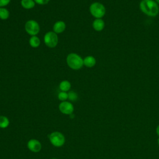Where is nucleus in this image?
I'll return each instance as SVG.
<instances>
[{"label": "nucleus", "instance_id": "10", "mask_svg": "<svg viewBox=\"0 0 159 159\" xmlns=\"http://www.w3.org/2000/svg\"><path fill=\"white\" fill-rule=\"evenodd\" d=\"M93 27L96 31H101L105 26L104 21L102 19H96L93 22Z\"/></svg>", "mask_w": 159, "mask_h": 159}, {"label": "nucleus", "instance_id": "14", "mask_svg": "<svg viewBox=\"0 0 159 159\" xmlns=\"http://www.w3.org/2000/svg\"><path fill=\"white\" fill-rule=\"evenodd\" d=\"M29 44L33 48L38 47L40 44V40L37 36H32L29 39Z\"/></svg>", "mask_w": 159, "mask_h": 159}, {"label": "nucleus", "instance_id": "12", "mask_svg": "<svg viewBox=\"0 0 159 159\" xmlns=\"http://www.w3.org/2000/svg\"><path fill=\"white\" fill-rule=\"evenodd\" d=\"M21 6L26 9H30L35 6V2L34 0H21Z\"/></svg>", "mask_w": 159, "mask_h": 159}, {"label": "nucleus", "instance_id": "4", "mask_svg": "<svg viewBox=\"0 0 159 159\" xmlns=\"http://www.w3.org/2000/svg\"><path fill=\"white\" fill-rule=\"evenodd\" d=\"M49 140L50 143L52 144V145L57 147H60L63 146L65 144V138L63 134L60 132H52L49 136Z\"/></svg>", "mask_w": 159, "mask_h": 159}, {"label": "nucleus", "instance_id": "21", "mask_svg": "<svg viewBox=\"0 0 159 159\" xmlns=\"http://www.w3.org/2000/svg\"><path fill=\"white\" fill-rule=\"evenodd\" d=\"M156 133L157 135L159 137V125H158V126L156 128Z\"/></svg>", "mask_w": 159, "mask_h": 159}, {"label": "nucleus", "instance_id": "13", "mask_svg": "<svg viewBox=\"0 0 159 159\" xmlns=\"http://www.w3.org/2000/svg\"><path fill=\"white\" fill-rule=\"evenodd\" d=\"M59 88L61 91L66 92L71 88V83L67 80H63L60 82L59 84Z\"/></svg>", "mask_w": 159, "mask_h": 159}, {"label": "nucleus", "instance_id": "16", "mask_svg": "<svg viewBox=\"0 0 159 159\" xmlns=\"http://www.w3.org/2000/svg\"><path fill=\"white\" fill-rule=\"evenodd\" d=\"M9 16V11L4 7H0V19L2 20H6L8 19Z\"/></svg>", "mask_w": 159, "mask_h": 159}, {"label": "nucleus", "instance_id": "24", "mask_svg": "<svg viewBox=\"0 0 159 159\" xmlns=\"http://www.w3.org/2000/svg\"><path fill=\"white\" fill-rule=\"evenodd\" d=\"M52 159H57L56 158H52Z\"/></svg>", "mask_w": 159, "mask_h": 159}, {"label": "nucleus", "instance_id": "2", "mask_svg": "<svg viewBox=\"0 0 159 159\" xmlns=\"http://www.w3.org/2000/svg\"><path fill=\"white\" fill-rule=\"evenodd\" d=\"M66 63L68 66L73 70H79L83 66V59L78 54L71 53L66 57Z\"/></svg>", "mask_w": 159, "mask_h": 159}, {"label": "nucleus", "instance_id": "3", "mask_svg": "<svg viewBox=\"0 0 159 159\" xmlns=\"http://www.w3.org/2000/svg\"><path fill=\"white\" fill-rule=\"evenodd\" d=\"M89 12L96 19H101L106 14V8L102 3L94 2L90 5Z\"/></svg>", "mask_w": 159, "mask_h": 159}, {"label": "nucleus", "instance_id": "23", "mask_svg": "<svg viewBox=\"0 0 159 159\" xmlns=\"http://www.w3.org/2000/svg\"><path fill=\"white\" fill-rule=\"evenodd\" d=\"M155 1H156V2L159 4V0H155Z\"/></svg>", "mask_w": 159, "mask_h": 159}, {"label": "nucleus", "instance_id": "18", "mask_svg": "<svg viewBox=\"0 0 159 159\" xmlns=\"http://www.w3.org/2000/svg\"><path fill=\"white\" fill-rule=\"evenodd\" d=\"M68 99L71 101H75L78 99V94L74 91H70L68 93Z\"/></svg>", "mask_w": 159, "mask_h": 159}, {"label": "nucleus", "instance_id": "19", "mask_svg": "<svg viewBox=\"0 0 159 159\" xmlns=\"http://www.w3.org/2000/svg\"><path fill=\"white\" fill-rule=\"evenodd\" d=\"M35 2L37 3L38 4L40 5H44L47 4L50 0H34Z\"/></svg>", "mask_w": 159, "mask_h": 159}, {"label": "nucleus", "instance_id": "6", "mask_svg": "<svg viewBox=\"0 0 159 159\" xmlns=\"http://www.w3.org/2000/svg\"><path fill=\"white\" fill-rule=\"evenodd\" d=\"M25 31L32 36L36 35L40 31V26L37 22L34 20H29L25 24Z\"/></svg>", "mask_w": 159, "mask_h": 159}, {"label": "nucleus", "instance_id": "5", "mask_svg": "<svg viewBox=\"0 0 159 159\" xmlns=\"http://www.w3.org/2000/svg\"><path fill=\"white\" fill-rule=\"evenodd\" d=\"M58 39L57 34L54 32H48L44 36V42L50 48H54L58 43Z\"/></svg>", "mask_w": 159, "mask_h": 159}, {"label": "nucleus", "instance_id": "22", "mask_svg": "<svg viewBox=\"0 0 159 159\" xmlns=\"http://www.w3.org/2000/svg\"><path fill=\"white\" fill-rule=\"evenodd\" d=\"M157 143H158V145L159 146V138L157 139Z\"/></svg>", "mask_w": 159, "mask_h": 159}, {"label": "nucleus", "instance_id": "17", "mask_svg": "<svg viewBox=\"0 0 159 159\" xmlns=\"http://www.w3.org/2000/svg\"><path fill=\"white\" fill-rule=\"evenodd\" d=\"M58 98L61 102L65 101L68 99V93L65 91H61L58 94Z\"/></svg>", "mask_w": 159, "mask_h": 159}, {"label": "nucleus", "instance_id": "1", "mask_svg": "<svg viewBox=\"0 0 159 159\" xmlns=\"http://www.w3.org/2000/svg\"><path fill=\"white\" fill-rule=\"evenodd\" d=\"M140 11L150 17H155L159 14L158 4L155 0H142L139 4Z\"/></svg>", "mask_w": 159, "mask_h": 159}, {"label": "nucleus", "instance_id": "8", "mask_svg": "<svg viewBox=\"0 0 159 159\" xmlns=\"http://www.w3.org/2000/svg\"><path fill=\"white\" fill-rule=\"evenodd\" d=\"M27 148L28 149L34 153H37L39 152L42 149V144L40 142V141H39L37 139H30L27 142Z\"/></svg>", "mask_w": 159, "mask_h": 159}, {"label": "nucleus", "instance_id": "7", "mask_svg": "<svg viewBox=\"0 0 159 159\" xmlns=\"http://www.w3.org/2000/svg\"><path fill=\"white\" fill-rule=\"evenodd\" d=\"M60 111L66 115H71L73 114L74 111V107L73 105L68 101H62L60 103L58 106Z\"/></svg>", "mask_w": 159, "mask_h": 159}, {"label": "nucleus", "instance_id": "20", "mask_svg": "<svg viewBox=\"0 0 159 159\" xmlns=\"http://www.w3.org/2000/svg\"><path fill=\"white\" fill-rule=\"evenodd\" d=\"M11 0H0V7H4L7 6L9 2Z\"/></svg>", "mask_w": 159, "mask_h": 159}, {"label": "nucleus", "instance_id": "9", "mask_svg": "<svg viewBox=\"0 0 159 159\" xmlns=\"http://www.w3.org/2000/svg\"><path fill=\"white\" fill-rule=\"evenodd\" d=\"M66 28V24L63 21L59 20L56 22L53 25V32L56 34L62 33Z\"/></svg>", "mask_w": 159, "mask_h": 159}, {"label": "nucleus", "instance_id": "15", "mask_svg": "<svg viewBox=\"0 0 159 159\" xmlns=\"http://www.w3.org/2000/svg\"><path fill=\"white\" fill-rule=\"evenodd\" d=\"M9 125V119L4 116H0V128L5 129Z\"/></svg>", "mask_w": 159, "mask_h": 159}, {"label": "nucleus", "instance_id": "11", "mask_svg": "<svg viewBox=\"0 0 159 159\" xmlns=\"http://www.w3.org/2000/svg\"><path fill=\"white\" fill-rule=\"evenodd\" d=\"M96 63V58L93 56H87L83 59V63L84 65L88 67V68H92L93 67Z\"/></svg>", "mask_w": 159, "mask_h": 159}]
</instances>
